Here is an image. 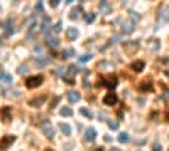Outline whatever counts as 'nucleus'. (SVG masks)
Here are the masks:
<instances>
[{
    "mask_svg": "<svg viewBox=\"0 0 169 151\" xmlns=\"http://www.w3.org/2000/svg\"><path fill=\"white\" fill-rule=\"evenodd\" d=\"M34 62H36L37 67H46V65L49 64V59H36Z\"/></svg>",
    "mask_w": 169,
    "mask_h": 151,
    "instance_id": "23",
    "label": "nucleus"
},
{
    "mask_svg": "<svg viewBox=\"0 0 169 151\" xmlns=\"http://www.w3.org/2000/svg\"><path fill=\"white\" fill-rule=\"evenodd\" d=\"M59 129L63 131V134H66V136H70V134H71V128L68 124H59Z\"/></svg>",
    "mask_w": 169,
    "mask_h": 151,
    "instance_id": "25",
    "label": "nucleus"
},
{
    "mask_svg": "<svg viewBox=\"0 0 169 151\" xmlns=\"http://www.w3.org/2000/svg\"><path fill=\"white\" fill-rule=\"evenodd\" d=\"M46 44H48L51 49H56V47H59V37L52 32L46 34Z\"/></svg>",
    "mask_w": 169,
    "mask_h": 151,
    "instance_id": "3",
    "label": "nucleus"
},
{
    "mask_svg": "<svg viewBox=\"0 0 169 151\" xmlns=\"http://www.w3.org/2000/svg\"><path fill=\"white\" fill-rule=\"evenodd\" d=\"M42 133H44V136H48L49 139L54 136V129L51 128V124H44V126H42Z\"/></svg>",
    "mask_w": 169,
    "mask_h": 151,
    "instance_id": "14",
    "label": "nucleus"
},
{
    "mask_svg": "<svg viewBox=\"0 0 169 151\" xmlns=\"http://www.w3.org/2000/svg\"><path fill=\"white\" fill-rule=\"evenodd\" d=\"M42 81H44V77H42V76H31V77H27L26 86L29 87V89H32V87L41 86V84H42Z\"/></svg>",
    "mask_w": 169,
    "mask_h": 151,
    "instance_id": "2",
    "label": "nucleus"
},
{
    "mask_svg": "<svg viewBox=\"0 0 169 151\" xmlns=\"http://www.w3.org/2000/svg\"><path fill=\"white\" fill-rule=\"evenodd\" d=\"M103 102L107 106H115L117 104V96H115V92H108V94H105V97H103Z\"/></svg>",
    "mask_w": 169,
    "mask_h": 151,
    "instance_id": "5",
    "label": "nucleus"
},
{
    "mask_svg": "<svg viewBox=\"0 0 169 151\" xmlns=\"http://www.w3.org/2000/svg\"><path fill=\"white\" fill-rule=\"evenodd\" d=\"M159 20L169 22V7H161V10H159Z\"/></svg>",
    "mask_w": 169,
    "mask_h": 151,
    "instance_id": "8",
    "label": "nucleus"
},
{
    "mask_svg": "<svg viewBox=\"0 0 169 151\" xmlns=\"http://www.w3.org/2000/svg\"><path fill=\"white\" fill-rule=\"evenodd\" d=\"M144 67H146V62H144V61H134L132 64H130V69L135 71V72H140Z\"/></svg>",
    "mask_w": 169,
    "mask_h": 151,
    "instance_id": "10",
    "label": "nucleus"
},
{
    "mask_svg": "<svg viewBox=\"0 0 169 151\" xmlns=\"http://www.w3.org/2000/svg\"><path fill=\"white\" fill-rule=\"evenodd\" d=\"M159 45H161V44H159L157 39H149V40H147V47H149L151 52H156V50L159 49Z\"/></svg>",
    "mask_w": 169,
    "mask_h": 151,
    "instance_id": "11",
    "label": "nucleus"
},
{
    "mask_svg": "<svg viewBox=\"0 0 169 151\" xmlns=\"http://www.w3.org/2000/svg\"><path fill=\"white\" fill-rule=\"evenodd\" d=\"M98 119H100V121H107V114L100 112V114H98Z\"/></svg>",
    "mask_w": 169,
    "mask_h": 151,
    "instance_id": "36",
    "label": "nucleus"
},
{
    "mask_svg": "<svg viewBox=\"0 0 169 151\" xmlns=\"http://www.w3.org/2000/svg\"><path fill=\"white\" fill-rule=\"evenodd\" d=\"M129 15L134 18V22H137V20H139V18H140V15L137 14V12H134V10H129Z\"/></svg>",
    "mask_w": 169,
    "mask_h": 151,
    "instance_id": "31",
    "label": "nucleus"
},
{
    "mask_svg": "<svg viewBox=\"0 0 169 151\" xmlns=\"http://www.w3.org/2000/svg\"><path fill=\"white\" fill-rule=\"evenodd\" d=\"M95 138H96V129H95V128H88L86 133H84V139L88 141V143H93Z\"/></svg>",
    "mask_w": 169,
    "mask_h": 151,
    "instance_id": "6",
    "label": "nucleus"
},
{
    "mask_svg": "<svg viewBox=\"0 0 169 151\" xmlns=\"http://www.w3.org/2000/svg\"><path fill=\"white\" fill-rule=\"evenodd\" d=\"M152 151H162V146L159 143H156L154 146H152Z\"/></svg>",
    "mask_w": 169,
    "mask_h": 151,
    "instance_id": "35",
    "label": "nucleus"
},
{
    "mask_svg": "<svg viewBox=\"0 0 169 151\" xmlns=\"http://www.w3.org/2000/svg\"><path fill=\"white\" fill-rule=\"evenodd\" d=\"M95 17H96V15L93 14V12H88V14L84 15V22H86V24H93V20H95Z\"/></svg>",
    "mask_w": 169,
    "mask_h": 151,
    "instance_id": "26",
    "label": "nucleus"
},
{
    "mask_svg": "<svg viewBox=\"0 0 169 151\" xmlns=\"http://www.w3.org/2000/svg\"><path fill=\"white\" fill-rule=\"evenodd\" d=\"M59 30H61V24H54V25H52V30H51L52 34L59 32Z\"/></svg>",
    "mask_w": 169,
    "mask_h": 151,
    "instance_id": "33",
    "label": "nucleus"
},
{
    "mask_svg": "<svg viewBox=\"0 0 169 151\" xmlns=\"http://www.w3.org/2000/svg\"><path fill=\"white\" fill-rule=\"evenodd\" d=\"M66 35H68V40H74V39H78V30L74 29V27H70Z\"/></svg>",
    "mask_w": 169,
    "mask_h": 151,
    "instance_id": "16",
    "label": "nucleus"
},
{
    "mask_svg": "<svg viewBox=\"0 0 169 151\" xmlns=\"http://www.w3.org/2000/svg\"><path fill=\"white\" fill-rule=\"evenodd\" d=\"M2 82H4V84H12V77H10V74H7L5 71H2Z\"/></svg>",
    "mask_w": 169,
    "mask_h": 151,
    "instance_id": "21",
    "label": "nucleus"
},
{
    "mask_svg": "<svg viewBox=\"0 0 169 151\" xmlns=\"http://www.w3.org/2000/svg\"><path fill=\"white\" fill-rule=\"evenodd\" d=\"M2 121H10V109L9 108H2Z\"/></svg>",
    "mask_w": 169,
    "mask_h": 151,
    "instance_id": "18",
    "label": "nucleus"
},
{
    "mask_svg": "<svg viewBox=\"0 0 169 151\" xmlns=\"http://www.w3.org/2000/svg\"><path fill=\"white\" fill-rule=\"evenodd\" d=\"M36 12H42V4H41V2L36 5Z\"/></svg>",
    "mask_w": 169,
    "mask_h": 151,
    "instance_id": "38",
    "label": "nucleus"
},
{
    "mask_svg": "<svg viewBox=\"0 0 169 151\" xmlns=\"http://www.w3.org/2000/svg\"><path fill=\"white\" fill-rule=\"evenodd\" d=\"M134 29H135V25H134V22H125V24H122V34H132Z\"/></svg>",
    "mask_w": 169,
    "mask_h": 151,
    "instance_id": "7",
    "label": "nucleus"
},
{
    "mask_svg": "<svg viewBox=\"0 0 169 151\" xmlns=\"http://www.w3.org/2000/svg\"><path fill=\"white\" fill-rule=\"evenodd\" d=\"M42 101H46V96H41V97H37V99H32L29 104L32 106V108H39V106L42 104Z\"/></svg>",
    "mask_w": 169,
    "mask_h": 151,
    "instance_id": "17",
    "label": "nucleus"
},
{
    "mask_svg": "<svg viewBox=\"0 0 169 151\" xmlns=\"http://www.w3.org/2000/svg\"><path fill=\"white\" fill-rule=\"evenodd\" d=\"M51 30H52V22H51V18L48 17V18L44 20V24H42V32H44V34H49Z\"/></svg>",
    "mask_w": 169,
    "mask_h": 151,
    "instance_id": "15",
    "label": "nucleus"
},
{
    "mask_svg": "<svg viewBox=\"0 0 169 151\" xmlns=\"http://www.w3.org/2000/svg\"><path fill=\"white\" fill-rule=\"evenodd\" d=\"M137 47H139V42H127L125 44V50L129 52V54H134V52H137Z\"/></svg>",
    "mask_w": 169,
    "mask_h": 151,
    "instance_id": "12",
    "label": "nucleus"
},
{
    "mask_svg": "<svg viewBox=\"0 0 169 151\" xmlns=\"http://www.w3.org/2000/svg\"><path fill=\"white\" fill-rule=\"evenodd\" d=\"M49 4H51V7H58V5H59V0H51Z\"/></svg>",
    "mask_w": 169,
    "mask_h": 151,
    "instance_id": "37",
    "label": "nucleus"
},
{
    "mask_svg": "<svg viewBox=\"0 0 169 151\" xmlns=\"http://www.w3.org/2000/svg\"><path fill=\"white\" fill-rule=\"evenodd\" d=\"M100 8H102V12H103V14H110V5H108V4H105V2L102 4V7H100Z\"/></svg>",
    "mask_w": 169,
    "mask_h": 151,
    "instance_id": "30",
    "label": "nucleus"
},
{
    "mask_svg": "<svg viewBox=\"0 0 169 151\" xmlns=\"http://www.w3.org/2000/svg\"><path fill=\"white\" fill-rule=\"evenodd\" d=\"M19 74H27V71H29V69H27V65H19Z\"/></svg>",
    "mask_w": 169,
    "mask_h": 151,
    "instance_id": "32",
    "label": "nucleus"
},
{
    "mask_svg": "<svg viewBox=\"0 0 169 151\" xmlns=\"http://www.w3.org/2000/svg\"><path fill=\"white\" fill-rule=\"evenodd\" d=\"M108 126H110L112 129H117V128H118V122H117V121H108Z\"/></svg>",
    "mask_w": 169,
    "mask_h": 151,
    "instance_id": "34",
    "label": "nucleus"
},
{
    "mask_svg": "<svg viewBox=\"0 0 169 151\" xmlns=\"http://www.w3.org/2000/svg\"><path fill=\"white\" fill-rule=\"evenodd\" d=\"M61 116H64V118H70V116H73L71 108H68V106H63V108H61Z\"/></svg>",
    "mask_w": 169,
    "mask_h": 151,
    "instance_id": "19",
    "label": "nucleus"
},
{
    "mask_svg": "<svg viewBox=\"0 0 169 151\" xmlns=\"http://www.w3.org/2000/svg\"><path fill=\"white\" fill-rule=\"evenodd\" d=\"M110 151H122V149H118V148H112Z\"/></svg>",
    "mask_w": 169,
    "mask_h": 151,
    "instance_id": "39",
    "label": "nucleus"
},
{
    "mask_svg": "<svg viewBox=\"0 0 169 151\" xmlns=\"http://www.w3.org/2000/svg\"><path fill=\"white\" fill-rule=\"evenodd\" d=\"M152 89V84L151 82H144L139 86V91H144V92H149V91Z\"/></svg>",
    "mask_w": 169,
    "mask_h": 151,
    "instance_id": "24",
    "label": "nucleus"
},
{
    "mask_svg": "<svg viewBox=\"0 0 169 151\" xmlns=\"http://www.w3.org/2000/svg\"><path fill=\"white\" fill-rule=\"evenodd\" d=\"M44 151H52V149H51V148H48V149H44Z\"/></svg>",
    "mask_w": 169,
    "mask_h": 151,
    "instance_id": "41",
    "label": "nucleus"
},
{
    "mask_svg": "<svg viewBox=\"0 0 169 151\" xmlns=\"http://www.w3.org/2000/svg\"><path fill=\"white\" fill-rule=\"evenodd\" d=\"M12 141H15L14 136H5V138H2V151L7 149V148L12 144Z\"/></svg>",
    "mask_w": 169,
    "mask_h": 151,
    "instance_id": "13",
    "label": "nucleus"
},
{
    "mask_svg": "<svg viewBox=\"0 0 169 151\" xmlns=\"http://www.w3.org/2000/svg\"><path fill=\"white\" fill-rule=\"evenodd\" d=\"M2 30H4L5 37H10L12 34H14V22H12V18H9V20H5L4 24H2Z\"/></svg>",
    "mask_w": 169,
    "mask_h": 151,
    "instance_id": "4",
    "label": "nucleus"
},
{
    "mask_svg": "<svg viewBox=\"0 0 169 151\" xmlns=\"http://www.w3.org/2000/svg\"><path fill=\"white\" fill-rule=\"evenodd\" d=\"M118 141H120V143H127V141H129V134H127V133H120V134H118Z\"/></svg>",
    "mask_w": 169,
    "mask_h": 151,
    "instance_id": "29",
    "label": "nucleus"
},
{
    "mask_svg": "<svg viewBox=\"0 0 169 151\" xmlns=\"http://www.w3.org/2000/svg\"><path fill=\"white\" fill-rule=\"evenodd\" d=\"M95 151H103V148H96V149Z\"/></svg>",
    "mask_w": 169,
    "mask_h": 151,
    "instance_id": "40",
    "label": "nucleus"
},
{
    "mask_svg": "<svg viewBox=\"0 0 169 151\" xmlns=\"http://www.w3.org/2000/svg\"><path fill=\"white\" fill-rule=\"evenodd\" d=\"M80 112L84 116V118H88V119H92V118H93V116H92V111H90L88 108H81V109H80Z\"/></svg>",
    "mask_w": 169,
    "mask_h": 151,
    "instance_id": "27",
    "label": "nucleus"
},
{
    "mask_svg": "<svg viewBox=\"0 0 169 151\" xmlns=\"http://www.w3.org/2000/svg\"><path fill=\"white\" fill-rule=\"evenodd\" d=\"M66 2H68V4H71V2H73V0H66Z\"/></svg>",
    "mask_w": 169,
    "mask_h": 151,
    "instance_id": "42",
    "label": "nucleus"
},
{
    "mask_svg": "<svg viewBox=\"0 0 169 151\" xmlns=\"http://www.w3.org/2000/svg\"><path fill=\"white\" fill-rule=\"evenodd\" d=\"M66 96H68V101H70V102H78V101L81 99V94L78 92V91H70Z\"/></svg>",
    "mask_w": 169,
    "mask_h": 151,
    "instance_id": "9",
    "label": "nucleus"
},
{
    "mask_svg": "<svg viewBox=\"0 0 169 151\" xmlns=\"http://www.w3.org/2000/svg\"><path fill=\"white\" fill-rule=\"evenodd\" d=\"M63 57H64V59H70V57H73V55H74V49H64V50H63Z\"/></svg>",
    "mask_w": 169,
    "mask_h": 151,
    "instance_id": "22",
    "label": "nucleus"
},
{
    "mask_svg": "<svg viewBox=\"0 0 169 151\" xmlns=\"http://www.w3.org/2000/svg\"><path fill=\"white\" fill-rule=\"evenodd\" d=\"M80 14H81V8H80V7H74L73 10L70 12V17L73 18V20H76V18L80 17Z\"/></svg>",
    "mask_w": 169,
    "mask_h": 151,
    "instance_id": "20",
    "label": "nucleus"
},
{
    "mask_svg": "<svg viewBox=\"0 0 169 151\" xmlns=\"http://www.w3.org/2000/svg\"><path fill=\"white\" fill-rule=\"evenodd\" d=\"M98 84H100V86H105L107 89H115V86L118 84V77H117V76H108V77H100Z\"/></svg>",
    "mask_w": 169,
    "mask_h": 151,
    "instance_id": "1",
    "label": "nucleus"
},
{
    "mask_svg": "<svg viewBox=\"0 0 169 151\" xmlns=\"http://www.w3.org/2000/svg\"><path fill=\"white\" fill-rule=\"evenodd\" d=\"M92 57H93V55L90 54V52H88V54H83V55L80 57V62H81V64H86V62H88Z\"/></svg>",
    "mask_w": 169,
    "mask_h": 151,
    "instance_id": "28",
    "label": "nucleus"
}]
</instances>
